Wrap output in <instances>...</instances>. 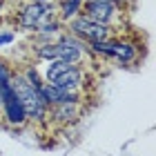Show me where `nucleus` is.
I'll use <instances>...</instances> for the list:
<instances>
[{"label":"nucleus","instance_id":"1","mask_svg":"<svg viewBox=\"0 0 156 156\" xmlns=\"http://www.w3.org/2000/svg\"><path fill=\"white\" fill-rule=\"evenodd\" d=\"M11 87L18 94L20 103H23V109L27 114V123H42V120L47 118L49 105L45 103V98H42L40 87L31 85L23 74H16V72L11 76Z\"/></svg>","mask_w":156,"mask_h":156},{"label":"nucleus","instance_id":"2","mask_svg":"<svg viewBox=\"0 0 156 156\" xmlns=\"http://www.w3.org/2000/svg\"><path fill=\"white\" fill-rule=\"evenodd\" d=\"M89 51L105 56V58H116L123 65H132L138 58V47L129 40H118V38H105V40H96L89 42Z\"/></svg>","mask_w":156,"mask_h":156},{"label":"nucleus","instance_id":"3","mask_svg":"<svg viewBox=\"0 0 156 156\" xmlns=\"http://www.w3.org/2000/svg\"><path fill=\"white\" fill-rule=\"evenodd\" d=\"M54 16H56V5L49 0H38V2H27L16 13L13 20H16V27L23 31H38V27Z\"/></svg>","mask_w":156,"mask_h":156},{"label":"nucleus","instance_id":"4","mask_svg":"<svg viewBox=\"0 0 156 156\" xmlns=\"http://www.w3.org/2000/svg\"><path fill=\"white\" fill-rule=\"evenodd\" d=\"M67 29L72 36H76L78 40L83 42H96V40H105V38H112L114 36V29L107 25H101L96 23V20H89L87 16H83V13H78V16H74L72 20H67Z\"/></svg>","mask_w":156,"mask_h":156},{"label":"nucleus","instance_id":"5","mask_svg":"<svg viewBox=\"0 0 156 156\" xmlns=\"http://www.w3.org/2000/svg\"><path fill=\"white\" fill-rule=\"evenodd\" d=\"M0 107H2L0 112H2V116H5V123L9 127H23V125H27V114L23 109V103H20L18 94L11 87V80L5 83V85H0Z\"/></svg>","mask_w":156,"mask_h":156},{"label":"nucleus","instance_id":"6","mask_svg":"<svg viewBox=\"0 0 156 156\" xmlns=\"http://www.w3.org/2000/svg\"><path fill=\"white\" fill-rule=\"evenodd\" d=\"M80 13L87 16L89 20H96L101 25H107L114 29V23L118 18V9L109 0H83V7H80Z\"/></svg>","mask_w":156,"mask_h":156},{"label":"nucleus","instance_id":"7","mask_svg":"<svg viewBox=\"0 0 156 156\" xmlns=\"http://www.w3.org/2000/svg\"><path fill=\"white\" fill-rule=\"evenodd\" d=\"M56 45H58V60H65L69 65H80L83 58L89 54V47L87 42L78 40L76 36H60L56 40Z\"/></svg>","mask_w":156,"mask_h":156},{"label":"nucleus","instance_id":"8","mask_svg":"<svg viewBox=\"0 0 156 156\" xmlns=\"http://www.w3.org/2000/svg\"><path fill=\"white\" fill-rule=\"evenodd\" d=\"M40 94H42V98H45V103L49 107H51V105H58V103H83L80 91H69V89L56 87L51 83H42L40 85Z\"/></svg>","mask_w":156,"mask_h":156},{"label":"nucleus","instance_id":"9","mask_svg":"<svg viewBox=\"0 0 156 156\" xmlns=\"http://www.w3.org/2000/svg\"><path fill=\"white\" fill-rule=\"evenodd\" d=\"M56 87L69 89V91H80V87L85 85V69L80 65H69L65 72H60L54 80H49Z\"/></svg>","mask_w":156,"mask_h":156},{"label":"nucleus","instance_id":"10","mask_svg":"<svg viewBox=\"0 0 156 156\" xmlns=\"http://www.w3.org/2000/svg\"><path fill=\"white\" fill-rule=\"evenodd\" d=\"M80 105L83 103H58V105H51L47 112V118H51L54 123H60V125H69V123H76L80 118Z\"/></svg>","mask_w":156,"mask_h":156},{"label":"nucleus","instance_id":"11","mask_svg":"<svg viewBox=\"0 0 156 156\" xmlns=\"http://www.w3.org/2000/svg\"><path fill=\"white\" fill-rule=\"evenodd\" d=\"M80 7H83V0H60L58 7H56V16L65 25L67 20H72L74 16L80 13Z\"/></svg>","mask_w":156,"mask_h":156},{"label":"nucleus","instance_id":"12","mask_svg":"<svg viewBox=\"0 0 156 156\" xmlns=\"http://www.w3.org/2000/svg\"><path fill=\"white\" fill-rule=\"evenodd\" d=\"M36 58L40 60H58V45H56V40L54 42H42V45L36 47Z\"/></svg>","mask_w":156,"mask_h":156},{"label":"nucleus","instance_id":"13","mask_svg":"<svg viewBox=\"0 0 156 156\" xmlns=\"http://www.w3.org/2000/svg\"><path fill=\"white\" fill-rule=\"evenodd\" d=\"M23 76H25L31 85H36V87H40V85L45 83V80H42V76L38 74V69H36V67H27L25 72H23Z\"/></svg>","mask_w":156,"mask_h":156},{"label":"nucleus","instance_id":"14","mask_svg":"<svg viewBox=\"0 0 156 156\" xmlns=\"http://www.w3.org/2000/svg\"><path fill=\"white\" fill-rule=\"evenodd\" d=\"M11 76H13V69L7 65V62L0 58V85H5V83H9L11 80Z\"/></svg>","mask_w":156,"mask_h":156},{"label":"nucleus","instance_id":"15","mask_svg":"<svg viewBox=\"0 0 156 156\" xmlns=\"http://www.w3.org/2000/svg\"><path fill=\"white\" fill-rule=\"evenodd\" d=\"M13 40H16V34H13V31H0V47L11 45Z\"/></svg>","mask_w":156,"mask_h":156},{"label":"nucleus","instance_id":"16","mask_svg":"<svg viewBox=\"0 0 156 156\" xmlns=\"http://www.w3.org/2000/svg\"><path fill=\"white\" fill-rule=\"evenodd\" d=\"M109 2H112V5H114L116 9L120 11V9H125V7H127V2H129V0H109Z\"/></svg>","mask_w":156,"mask_h":156},{"label":"nucleus","instance_id":"17","mask_svg":"<svg viewBox=\"0 0 156 156\" xmlns=\"http://www.w3.org/2000/svg\"><path fill=\"white\" fill-rule=\"evenodd\" d=\"M2 7H5V0H0V13H2Z\"/></svg>","mask_w":156,"mask_h":156},{"label":"nucleus","instance_id":"18","mask_svg":"<svg viewBox=\"0 0 156 156\" xmlns=\"http://www.w3.org/2000/svg\"><path fill=\"white\" fill-rule=\"evenodd\" d=\"M0 109H2V107H0Z\"/></svg>","mask_w":156,"mask_h":156}]
</instances>
